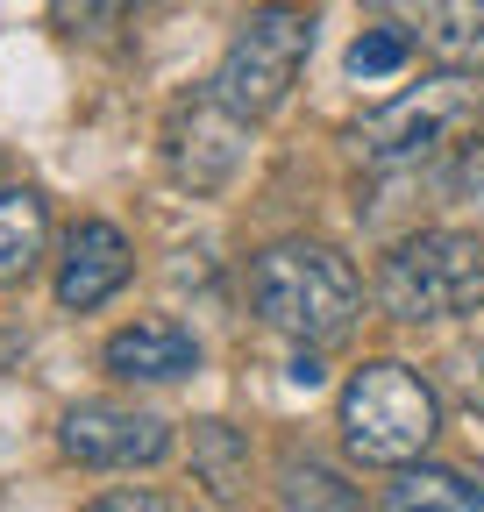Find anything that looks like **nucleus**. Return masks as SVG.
<instances>
[{"label": "nucleus", "mask_w": 484, "mask_h": 512, "mask_svg": "<svg viewBox=\"0 0 484 512\" xmlns=\"http://www.w3.org/2000/svg\"><path fill=\"white\" fill-rule=\"evenodd\" d=\"M242 157H250V121H242L228 100H214V86L171 107V121H164V171L186 192H200V200L221 192L242 171Z\"/></svg>", "instance_id": "423d86ee"}, {"label": "nucleus", "mask_w": 484, "mask_h": 512, "mask_svg": "<svg viewBox=\"0 0 484 512\" xmlns=\"http://www.w3.org/2000/svg\"><path fill=\"white\" fill-rule=\"evenodd\" d=\"M385 512H484V477L470 470H428L406 463L399 484L385 491Z\"/></svg>", "instance_id": "9b49d317"}, {"label": "nucleus", "mask_w": 484, "mask_h": 512, "mask_svg": "<svg viewBox=\"0 0 484 512\" xmlns=\"http://www.w3.org/2000/svg\"><path fill=\"white\" fill-rule=\"evenodd\" d=\"M143 8H157V0H50L57 29H72V36H100V29H114V22L143 15Z\"/></svg>", "instance_id": "dca6fc26"}, {"label": "nucleus", "mask_w": 484, "mask_h": 512, "mask_svg": "<svg viewBox=\"0 0 484 512\" xmlns=\"http://www.w3.org/2000/svg\"><path fill=\"white\" fill-rule=\"evenodd\" d=\"M449 192H456V200H470V207H484V136L463 143V157H456V171H449Z\"/></svg>", "instance_id": "f3484780"}, {"label": "nucleus", "mask_w": 484, "mask_h": 512, "mask_svg": "<svg viewBox=\"0 0 484 512\" xmlns=\"http://www.w3.org/2000/svg\"><path fill=\"white\" fill-rule=\"evenodd\" d=\"M484 121V86L477 72H442V79H420L413 93H399L392 107H378L371 121H356V157L378 164V171H413L442 157L449 143H463L470 128Z\"/></svg>", "instance_id": "39448f33"}, {"label": "nucleus", "mask_w": 484, "mask_h": 512, "mask_svg": "<svg viewBox=\"0 0 484 512\" xmlns=\"http://www.w3.org/2000/svg\"><path fill=\"white\" fill-rule=\"evenodd\" d=\"M378 306L392 320H463L484 313V242L463 228H420L406 235L385 271H378Z\"/></svg>", "instance_id": "20e7f679"}, {"label": "nucleus", "mask_w": 484, "mask_h": 512, "mask_svg": "<svg viewBox=\"0 0 484 512\" xmlns=\"http://www.w3.org/2000/svg\"><path fill=\"white\" fill-rule=\"evenodd\" d=\"M442 434V399L435 384L406 370V363H363L342 384V441L356 463H378V470H406L435 448Z\"/></svg>", "instance_id": "f03ea898"}, {"label": "nucleus", "mask_w": 484, "mask_h": 512, "mask_svg": "<svg viewBox=\"0 0 484 512\" xmlns=\"http://www.w3.org/2000/svg\"><path fill=\"white\" fill-rule=\"evenodd\" d=\"M136 256H129V235L114 221H79L65 235V264H57V306L65 313H93L100 299H114L129 285Z\"/></svg>", "instance_id": "1a4fd4ad"}, {"label": "nucleus", "mask_w": 484, "mask_h": 512, "mask_svg": "<svg viewBox=\"0 0 484 512\" xmlns=\"http://www.w3.org/2000/svg\"><path fill=\"white\" fill-rule=\"evenodd\" d=\"M456 392H463V406L484 420V342H470V349H456Z\"/></svg>", "instance_id": "a211bd4d"}, {"label": "nucleus", "mask_w": 484, "mask_h": 512, "mask_svg": "<svg viewBox=\"0 0 484 512\" xmlns=\"http://www.w3.org/2000/svg\"><path fill=\"white\" fill-rule=\"evenodd\" d=\"M278 505L285 512H371L328 463H314V456H292L285 470H278Z\"/></svg>", "instance_id": "4468645a"}, {"label": "nucleus", "mask_w": 484, "mask_h": 512, "mask_svg": "<svg viewBox=\"0 0 484 512\" xmlns=\"http://www.w3.org/2000/svg\"><path fill=\"white\" fill-rule=\"evenodd\" d=\"M406 57H413V43H406L392 22H378V29H363V36L349 43V79H363V86H371V79H392Z\"/></svg>", "instance_id": "2eb2a0df"}, {"label": "nucleus", "mask_w": 484, "mask_h": 512, "mask_svg": "<svg viewBox=\"0 0 484 512\" xmlns=\"http://www.w3.org/2000/svg\"><path fill=\"white\" fill-rule=\"evenodd\" d=\"M378 22H392L413 50H428L449 72L484 64V0H363Z\"/></svg>", "instance_id": "6e6552de"}, {"label": "nucleus", "mask_w": 484, "mask_h": 512, "mask_svg": "<svg viewBox=\"0 0 484 512\" xmlns=\"http://www.w3.org/2000/svg\"><path fill=\"white\" fill-rule=\"evenodd\" d=\"M43 242H50L43 192H29V185L0 192V278H29L36 256H43Z\"/></svg>", "instance_id": "f8f14e48"}, {"label": "nucleus", "mask_w": 484, "mask_h": 512, "mask_svg": "<svg viewBox=\"0 0 484 512\" xmlns=\"http://www.w3.org/2000/svg\"><path fill=\"white\" fill-rule=\"evenodd\" d=\"M57 448L86 470H143L171 456V427L143 406H114V399H86L57 420Z\"/></svg>", "instance_id": "0eeeda50"}, {"label": "nucleus", "mask_w": 484, "mask_h": 512, "mask_svg": "<svg viewBox=\"0 0 484 512\" xmlns=\"http://www.w3.org/2000/svg\"><path fill=\"white\" fill-rule=\"evenodd\" d=\"M193 477L214 498H242V477H250V441H242L228 420H200L193 427Z\"/></svg>", "instance_id": "ddd939ff"}, {"label": "nucleus", "mask_w": 484, "mask_h": 512, "mask_svg": "<svg viewBox=\"0 0 484 512\" xmlns=\"http://www.w3.org/2000/svg\"><path fill=\"white\" fill-rule=\"evenodd\" d=\"M86 512H193V505H178V498H164V491H107V498H93Z\"/></svg>", "instance_id": "6ab92c4d"}, {"label": "nucleus", "mask_w": 484, "mask_h": 512, "mask_svg": "<svg viewBox=\"0 0 484 512\" xmlns=\"http://www.w3.org/2000/svg\"><path fill=\"white\" fill-rule=\"evenodd\" d=\"M307 50H314V8H299V0H257L235 22V36L214 64V100H228L242 121L278 114L292 100L299 72H307Z\"/></svg>", "instance_id": "7ed1b4c3"}, {"label": "nucleus", "mask_w": 484, "mask_h": 512, "mask_svg": "<svg viewBox=\"0 0 484 512\" xmlns=\"http://www.w3.org/2000/svg\"><path fill=\"white\" fill-rule=\"evenodd\" d=\"M250 313L271 335H292L307 349L342 342L356 328V313H363L356 264L328 242H271L250 264Z\"/></svg>", "instance_id": "f257e3e1"}, {"label": "nucleus", "mask_w": 484, "mask_h": 512, "mask_svg": "<svg viewBox=\"0 0 484 512\" xmlns=\"http://www.w3.org/2000/svg\"><path fill=\"white\" fill-rule=\"evenodd\" d=\"M107 370L129 384H178L200 370V342L178 320H136V328H121L107 342Z\"/></svg>", "instance_id": "9d476101"}, {"label": "nucleus", "mask_w": 484, "mask_h": 512, "mask_svg": "<svg viewBox=\"0 0 484 512\" xmlns=\"http://www.w3.org/2000/svg\"><path fill=\"white\" fill-rule=\"evenodd\" d=\"M29 342H22V328H8V320H0V363H15Z\"/></svg>", "instance_id": "aec40b11"}]
</instances>
